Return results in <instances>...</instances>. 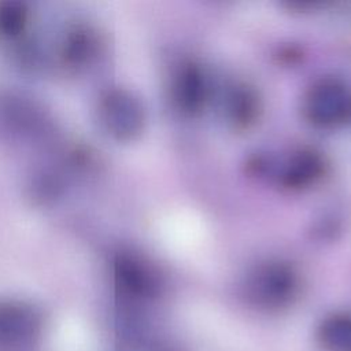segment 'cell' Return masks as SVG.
Listing matches in <instances>:
<instances>
[{"label":"cell","instance_id":"cell-1","mask_svg":"<svg viewBox=\"0 0 351 351\" xmlns=\"http://www.w3.org/2000/svg\"><path fill=\"white\" fill-rule=\"evenodd\" d=\"M244 291L248 302L258 308L277 311L293 302L299 278L292 266L278 261L266 262L248 274Z\"/></svg>","mask_w":351,"mask_h":351},{"label":"cell","instance_id":"cell-10","mask_svg":"<svg viewBox=\"0 0 351 351\" xmlns=\"http://www.w3.org/2000/svg\"><path fill=\"white\" fill-rule=\"evenodd\" d=\"M121 351H178L173 346L163 343L160 340H152L149 337H143L137 340L123 341Z\"/></svg>","mask_w":351,"mask_h":351},{"label":"cell","instance_id":"cell-9","mask_svg":"<svg viewBox=\"0 0 351 351\" xmlns=\"http://www.w3.org/2000/svg\"><path fill=\"white\" fill-rule=\"evenodd\" d=\"M223 104L226 117L234 125L248 123L256 112L255 96L245 86H232L223 99Z\"/></svg>","mask_w":351,"mask_h":351},{"label":"cell","instance_id":"cell-3","mask_svg":"<svg viewBox=\"0 0 351 351\" xmlns=\"http://www.w3.org/2000/svg\"><path fill=\"white\" fill-rule=\"evenodd\" d=\"M41 333L40 315L21 303L0 304V350L27 351Z\"/></svg>","mask_w":351,"mask_h":351},{"label":"cell","instance_id":"cell-4","mask_svg":"<svg viewBox=\"0 0 351 351\" xmlns=\"http://www.w3.org/2000/svg\"><path fill=\"white\" fill-rule=\"evenodd\" d=\"M117 280L122 291L138 300L154 299L160 292L158 273L144 261L133 256H123L117 262Z\"/></svg>","mask_w":351,"mask_h":351},{"label":"cell","instance_id":"cell-8","mask_svg":"<svg viewBox=\"0 0 351 351\" xmlns=\"http://www.w3.org/2000/svg\"><path fill=\"white\" fill-rule=\"evenodd\" d=\"M317 339L325 351H351V314L335 313L324 318Z\"/></svg>","mask_w":351,"mask_h":351},{"label":"cell","instance_id":"cell-2","mask_svg":"<svg viewBox=\"0 0 351 351\" xmlns=\"http://www.w3.org/2000/svg\"><path fill=\"white\" fill-rule=\"evenodd\" d=\"M303 108L307 119L317 126L343 125L351 118V88L336 78L319 80L307 90Z\"/></svg>","mask_w":351,"mask_h":351},{"label":"cell","instance_id":"cell-5","mask_svg":"<svg viewBox=\"0 0 351 351\" xmlns=\"http://www.w3.org/2000/svg\"><path fill=\"white\" fill-rule=\"evenodd\" d=\"M106 122L119 137H132L143 126L144 115L140 103L128 92L117 90L108 95L104 104Z\"/></svg>","mask_w":351,"mask_h":351},{"label":"cell","instance_id":"cell-6","mask_svg":"<svg viewBox=\"0 0 351 351\" xmlns=\"http://www.w3.org/2000/svg\"><path fill=\"white\" fill-rule=\"evenodd\" d=\"M324 160L314 149L303 148L289 155L280 170L281 182L288 188H302L321 177Z\"/></svg>","mask_w":351,"mask_h":351},{"label":"cell","instance_id":"cell-7","mask_svg":"<svg viewBox=\"0 0 351 351\" xmlns=\"http://www.w3.org/2000/svg\"><path fill=\"white\" fill-rule=\"evenodd\" d=\"M207 97V81L202 70L193 64L180 69L174 81V99L186 112L197 111Z\"/></svg>","mask_w":351,"mask_h":351}]
</instances>
